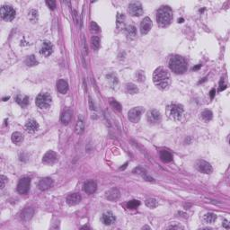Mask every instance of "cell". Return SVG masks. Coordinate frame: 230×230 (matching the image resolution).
I'll return each instance as SVG.
<instances>
[{"instance_id": "obj_1", "label": "cell", "mask_w": 230, "mask_h": 230, "mask_svg": "<svg viewBox=\"0 0 230 230\" xmlns=\"http://www.w3.org/2000/svg\"><path fill=\"white\" fill-rule=\"evenodd\" d=\"M153 81L155 85L161 90L167 89L171 83V77L168 70L163 67L156 68L153 75Z\"/></svg>"}, {"instance_id": "obj_2", "label": "cell", "mask_w": 230, "mask_h": 230, "mask_svg": "<svg viewBox=\"0 0 230 230\" xmlns=\"http://www.w3.org/2000/svg\"><path fill=\"white\" fill-rule=\"evenodd\" d=\"M169 68L175 74H183L188 68V63L184 58L175 55L170 58Z\"/></svg>"}, {"instance_id": "obj_3", "label": "cell", "mask_w": 230, "mask_h": 230, "mask_svg": "<svg viewBox=\"0 0 230 230\" xmlns=\"http://www.w3.org/2000/svg\"><path fill=\"white\" fill-rule=\"evenodd\" d=\"M173 19V12L170 7L162 6L156 13V22L161 27L168 26Z\"/></svg>"}, {"instance_id": "obj_4", "label": "cell", "mask_w": 230, "mask_h": 230, "mask_svg": "<svg viewBox=\"0 0 230 230\" xmlns=\"http://www.w3.org/2000/svg\"><path fill=\"white\" fill-rule=\"evenodd\" d=\"M168 116L171 120L178 122L183 114V107L180 104H172L168 107Z\"/></svg>"}, {"instance_id": "obj_5", "label": "cell", "mask_w": 230, "mask_h": 230, "mask_svg": "<svg viewBox=\"0 0 230 230\" xmlns=\"http://www.w3.org/2000/svg\"><path fill=\"white\" fill-rule=\"evenodd\" d=\"M51 96L48 93H41L36 98V105L41 109H48L51 104Z\"/></svg>"}, {"instance_id": "obj_6", "label": "cell", "mask_w": 230, "mask_h": 230, "mask_svg": "<svg viewBox=\"0 0 230 230\" xmlns=\"http://www.w3.org/2000/svg\"><path fill=\"white\" fill-rule=\"evenodd\" d=\"M1 16L5 21L11 22L15 17V10L11 6H3L1 7Z\"/></svg>"}, {"instance_id": "obj_7", "label": "cell", "mask_w": 230, "mask_h": 230, "mask_svg": "<svg viewBox=\"0 0 230 230\" xmlns=\"http://www.w3.org/2000/svg\"><path fill=\"white\" fill-rule=\"evenodd\" d=\"M144 108L143 107H135L132 108L128 113V118L129 120L133 123H137L140 121L141 115L144 112Z\"/></svg>"}, {"instance_id": "obj_8", "label": "cell", "mask_w": 230, "mask_h": 230, "mask_svg": "<svg viewBox=\"0 0 230 230\" xmlns=\"http://www.w3.org/2000/svg\"><path fill=\"white\" fill-rule=\"evenodd\" d=\"M31 185V179L28 177L22 178L18 184H17V190L20 194H27Z\"/></svg>"}, {"instance_id": "obj_9", "label": "cell", "mask_w": 230, "mask_h": 230, "mask_svg": "<svg viewBox=\"0 0 230 230\" xmlns=\"http://www.w3.org/2000/svg\"><path fill=\"white\" fill-rule=\"evenodd\" d=\"M128 11H129L130 14H131L132 16H140L143 14V8H142V6L139 2L130 3L129 6Z\"/></svg>"}, {"instance_id": "obj_10", "label": "cell", "mask_w": 230, "mask_h": 230, "mask_svg": "<svg viewBox=\"0 0 230 230\" xmlns=\"http://www.w3.org/2000/svg\"><path fill=\"white\" fill-rule=\"evenodd\" d=\"M196 168L198 169V171H200L201 173L206 174V175H209L212 173L213 169L212 166L210 165V164L204 160H199L196 163Z\"/></svg>"}, {"instance_id": "obj_11", "label": "cell", "mask_w": 230, "mask_h": 230, "mask_svg": "<svg viewBox=\"0 0 230 230\" xmlns=\"http://www.w3.org/2000/svg\"><path fill=\"white\" fill-rule=\"evenodd\" d=\"M58 160V154L54 151H52V150L48 151L42 157V162L46 164H53Z\"/></svg>"}, {"instance_id": "obj_12", "label": "cell", "mask_w": 230, "mask_h": 230, "mask_svg": "<svg viewBox=\"0 0 230 230\" xmlns=\"http://www.w3.org/2000/svg\"><path fill=\"white\" fill-rule=\"evenodd\" d=\"M147 119L151 124H157L161 121V113L157 110H150L148 112Z\"/></svg>"}, {"instance_id": "obj_13", "label": "cell", "mask_w": 230, "mask_h": 230, "mask_svg": "<svg viewBox=\"0 0 230 230\" xmlns=\"http://www.w3.org/2000/svg\"><path fill=\"white\" fill-rule=\"evenodd\" d=\"M53 50H54V47H53L52 43L51 41H43V43L41 45L40 52L44 57H49V56H51V55L52 54Z\"/></svg>"}, {"instance_id": "obj_14", "label": "cell", "mask_w": 230, "mask_h": 230, "mask_svg": "<svg viewBox=\"0 0 230 230\" xmlns=\"http://www.w3.org/2000/svg\"><path fill=\"white\" fill-rule=\"evenodd\" d=\"M152 25H153V24H152L151 19L149 17H145L142 20L141 24H140V32H141V34L145 35V34L149 33V32L151 30V28H152Z\"/></svg>"}, {"instance_id": "obj_15", "label": "cell", "mask_w": 230, "mask_h": 230, "mask_svg": "<svg viewBox=\"0 0 230 230\" xmlns=\"http://www.w3.org/2000/svg\"><path fill=\"white\" fill-rule=\"evenodd\" d=\"M106 195V199H108L111 202H116L120 199L121 197V192L120 190L116 188H112V189L109 190L108 191H106L105 193Z\"/></svg>"}, {"instance_id": "obj_16", "label": "cell", "mask_w": 230, "mask_h": 230, "mask_svg": "<svg viewBox=\"0 0 230 230\" xmlns=\"http://www.w3.org/2000/svg\"><path fill=\"white\" fill-rule=\"evenodd\" d=\"M53 185V180L50 177H46L41 179V181L39 182L38 187L41 190H49L51 186Z\"/></svg>"}, {"instance_id": "obj_17", "label": "cell", "mask_w": 230, "mask_h": 230, "mask_svg": "<svg viewBox=\"0 0 230 230\" xmlns=\"http://www.w3.org/2000/svg\"><path fill=\"white\" fill-rule=\"evenodd\" d=\"M97 190V184L95 183V181L93 180H90V181H87L86 183H85L84 184V190L87 193V194H93L95 193Z\"/></svg>"}, {"instance_id": "obj_18", "label": "cell", "mask_w": 230, "mask_h": 230, "mask_svg": "<svg viewBox=\"0 0 230 230\" xmlns=\"http://www.w3.org/2000/svg\"><path fill=\"white\" fill-rule=\"evenodd\" d=\"M82 197L79 193H72L67 197V203L70 206H75L81 202Z\"/></svg>"}, {"instance_id": "obj_19", "label": "cell", "mask_w": 230, "mask_h": 230, "mask_svg": "<svg viewBox=\"0 0 230 230\" xmlns=\"http://www.w3.org/2000/svg\"><path fill=\"white\" fill-rule=\"evenodd\" d=\"M133 173H134V174H137V175H141L144 178V180H146V181H148V182H155V180H154L151 176L149 175L147 170H145L144 168H142V167H140V166L136 167L135 169L133 170Z\"/></svg>"}, {"instance_id": "obj_20", "label": "cell", "mask_w": 230, "mask_h": 230, "mask_svg": "<svg viewBox=\"0 0 230 230\" xmlns=\"http://www.w3.org/2000/svg\"><path fill=\"white\" fill-rule=\"evenodd\" d=\"M115 216L113 215V213L112 212H105V213H104L103 214V216H102V221H103V223L104 224V225H107V226H110V225H111V224H113L114 222H115Z\"/></svg>"}, {"instance_id": "obj_21", "label": "cell", "mask_w": 230, "mask_h": 230, "mask_svg": "<svg viewBox=\"0 0 230 230\" xmlns=\"http://www.w3.org/2000/svg\"><path fill=\"white\" fill-rule=\"evenodd\" d=\"M57 90L62 95L67 94L68 91V85L67 81H65L64 79H59L57 82Z\"/></svg>"}, {"instance_id": "obj_22", "label": "cell", "mask_w": 230, "mask_h": 230, "mask_svg": "<svg viewBox=\"0 0 230 230\" xmlns=\"http://www.w3.org/2000/svg\"><path fill=\"white\" fill-rule=\"evenodd\" d=\"M34 214V210L32 208H26L23 210V212L21 213V218L24 221H28L30 220Z\"/></svg>"}, {"instance_id": "obj_23", "label": "cell", "mask_w": 230, "mask_h": 230, "mask_svg": "<svg viewBox=\"0 0 230 230\" xmlns=\"http://www.w3.org/2000/svg\"><path fill=\"white\" fill-rule=\"evenodd\" d=\"M25 129L29 132H35L39 130V124L34 120H30L25 124Z\"/></svg>"}, {"instance_id": "obj_24", "label": "cell", "mask_w": 230, "mask_h": 230, "mask_svg": "<svg viewBox=\"0 0 230 230\" xmlns=\"http://www.w3.org/2000/svg\"><path fill=\"white\" fill-rule=\"evenodd\" d=\"M160 158H161V160H162L163 162L169 163L173 160V156H172V154L169 151L162 150L160 152Z\"/></svg>"}, {"instance_id": "obj_25", "label": "cell", "mask_w": 230, "mask_h": 230, "mask_svg": "<svg viewBox=\"0 0 230 230\" xmlns=\"http://www.w3.org/2000/svg\"><path fill=\"white\" fill-rule=\"evenodd\" d=\"M72 118V111L67 110L61 115V122L63 124H68Z\"/></svg>"}, {"instance_id": "obj_26", "label": "cell", "mask_w": 230, "mask_h": 230, "mask_svg": "<svg viewBox=\"0 0 230 230\" xmlns=\"http://www.w3.org/2000/svg\"><path fill=\"white\" fill-rule=\"evenodd\" d=\"M38 17H39V13L37 10L35 9H31L28 12V18L32 23H36L38 21Z\"/></svg>"}, {"instance_id": "obj_27", "label": "cell", "mask_w": 230, "mask_h": 230, "mask_svg": "<svg viewBox=\"0 0 230 230\" xmlns=\"http://www.w3.org/2000/svg\"><path fill=\"white\" fill-rule=\"evenodd\" d=\"M126 92L128 94H130V95H136L138 93V88L134 84H127L126 85Z\"/></svg>"}, {"instance_id": "obj_28", "label": "cell", "mask_w": 230, "mask_h": 230, "mask_svg": "<svg viewBox=\"0 0 230 230\" xmlns=\"http://www.w3.org/2000/svg\"><path fill=\"white\" fill-rule=\"evenodd\" d=\"M11 139H12L13 143L19 145L24 140V136H23V134H21L20 132H14V133L12 134Z\"/></svg>"}, {"instance_id": "obj_29", "label": "cell", "mask_w": 230, "mask_h": 230, "mask_svg": "<svg viewBox=\"0 0 230 230\" xmlns=\"http://www.w3.org/2000/svg\"><path fill=\"white\" fill-rule=\"evenodd\" d=\"M201 115H202V119L205 122H209V121H211V120H212V117H213L212 112H211L210 111H209V110H205L204 111L202 112Z\"/></svg>"}, {"instance_id": "obj_30", "label": "cell", "mask_w": 230, "mask_h": 230, "mask_svg": "<svg viewBox=\"0 0 230 230\" xmlns=\"http://www.w3.org/2000/svg\"><path fill=\"white\" fill-rule=\"evenodd\" d=\"M116 25H117V28L118 29H121L124 26V24H125V16L124 14H121V13H118L117 14V20H116Z\"/></svg>"}, {"instance_id": "obj_31", "label": "cell", "mask_w": 230, "mask_h": 230, "mask_svg": "<svg viewBox=\"0 0 230 230\" xmlns=\"http://www.w3.org/2000/svg\"><path fill=\"white\" fill-rule=\"evenodd\" d=\"M126 33L130 38H135L137 36V29L133 25H129L126 28Z\"/></svg>"}, {"instance_id": "obj_32", "label": "cell", "mask_w": 230, "mask_h": 230, "mask_svg": "<svg viewBox=\"0 0 230 230\" xmlns=\"http://www.w3.org/2000/svg\"><path fill=\"white\" fill-rule=\"evenodd\" d=\"M85 130V123H84V121L82 119H79L77 121V123L76 125V133L80 135L84 132Z\"/></svg>"}, {"instance_id": "obj_33", "label": "cell", "mask_w": 230, "mask_h": 230, "mask_svg": "<svg viewBox=\"0 0 230 230\" xmlns=\"http://www.w3.org/2000/svg\"><path fill=\"white\" fill-rule=\"evenodd\" d=\"M16 101H17V103H18L20 105H22L23 107L27 106V104H29V98H28V96H21V95H18V96L16 97Z\"/></svg>"}, {"instance_id": "obj_34", "label": "cell", "mask_w": 230, "mask_h": 230, "mask_svg": "<svg viewBox=\"0 0 230 230\" xmlns=\"http://www.w3.org/2000/svg\"><path fill=\"white\" fill-rule=\"evenodd\" d=\"M25 64L27 65L28 67H33V66L38 65V61H37L36 58L33 55H31V56L27 57V58L25 60Z\"/></svg>"}, {"instance_id": "obj_35", "label": "cell", "mask_w": 230, "mask_h": 230, "mask_svg": "<svg viewBox=\"0 0 230 230\" xmlns=\"http://www.w3.org/2000/svg\"><path fill=\"white\" fill-rule=\"evenodd\" d=\"M217 219V216L214 213H207L204 216V221L209 224H213Z\"/></svg>"}, {"instance_id": "obj_36", "label": "cell", "mask_w": 230, "mask_h": 230, "mask_svg": "<svg viewBox=\"0 0 230 230\" xmlns=\"http://www.w3.org/2000/svg\"><path fill=\"white\" fill-rule=\"evenodd\" d=\"M91 43H92V47L93 49H95V51H98L100 46H101V41L100 38L98 36H93L91 38Z\"/></svg>"}, {"instance_id": "obj_37", "label": "cell", "mask_w": 230, "mask_h": 230, "mask_svg": "<svg viewBox=\"0 0 230 230\" xmlns=\"http://www.w3.org/2000/svg\"><path fill=\"white\" fill-rule=\"evenodd\" d=\"M145 203H146L147 207H149L150 209H155V208H156L157 205H158V202H157L156 199H153V198L148 199Z\"/></svg>"}, {"instance_id": "obj_38", "label": "cell", "mask_w": 230, "mask_h": 230, "mask_svg": "<svg viewBox=\"0 0 230 230\" xmlns=\"http://www.w3.org/2000/svg\"><path fill=\"white\" fill-rule=\"evenodd\" d=\"M107 78H108V81L111 83V85L112 86H116L117 84H118V77L115 74H110V75H107Z\"/></svg>"}, {"instance_id": "obj_39", "label": "cell", "mask_w": 230, "mask_h": 230, "mask_svg": "<svg viewBox=\"0 0 230 230\" xmlns=\"http://www.w3.org/2000/svg\"><path fill=\"white\" fill-rule=\"evenodd\" d=\"M139 205H140L139 201L132 200V201H130V202H128V204H127V207H128V209H137Z\"/></svg>"}, {"instance_id": "obj_40", "label": "cell", "mask_w": 230, "mask_h": 230, "mask_svg": "<svg viewBox=\"0 0 230 230\" xmlns=\"http://www.w3.org/2000/svg\"><path fill=\"white\" fill-rule=\"evenodd\" d=\"M136 78L138 82H144L145 79H146V76H145V73L141 70L138 71L136 73Z\"/></svg>"}, {"instance_id": "obj_41", "label": "cell", "mask_w": 230, "mask_h": 230, "mask_svg": "<svg viewBox=\"0 0 230 230\" xmlns=\"http://www.w3.org/2000/svg\"><path fill=\"white\" fill-rule=\"evenodd\" d=\"M111 105L112 108L114 109L115 111H122V105L120 104V103H118L115 100H111Z\"/></svg>"}, {"instance_id": "obj_42", "label": "cell", "mask_w": 230, "mask_h": 230, "mask_svg": "<svg viewBox=\"0 0 230 230\" xmlns=\"http://www.w3.org/2000/svg\"><path fill=\"white\" fill-rule=\"evenodd\" d=\"M46 4H47V6H48L51 10H54L55 8H56V2L53 1V0H47V1H46Z\"/></svg>"}, {"instance_id": "obj_43", "label": "cell", "mask_w": 230, "mask_h": 230, "mask_svg": "<svg viewBox=\"0 0 230 230\" xmlns=\"http://www.w3.org/2000/svg\"><path fill=\"white\" fill-rule=\"evenodd\" d=\"M90 29L93 31V32H99L100 31V27L98 26V25L95 23V22H92L91 25H90Z\"/></svg>"}, {"instance_id": "obj_44", "label": "cell", "mask_w": 230, "mask_h": 230, "mask_svg": "<svg viewBox=\"0 0 230 230\" xmlns=\"http://www.w3.org/2000/svg\"><path fill=\"white\" fill-rule=\"evenodd\" d=\"M6 178L5 177L4 175H1L0 176V183H1V189H4V187H5V183H6Z\"/></svg>"}, {"instance_id": "obj_45", "label": "cell", "mask_w": 230, "mask_h": 230, "mask_svg": "<svg viewBox=\"0 0 230 230\" xmlns=\"http://www.w3.org/2000/svg\"><path fill=\"white\" fill-rule=\"evenodd\" d=\"M226 85L224 84V80H223V78L220 80V83H219V91H223V90H225L226 89Z\"/></svg>"}, {"instance_id": "obj_46", "label": "cell", "mask_w": 230, "mask_h": 230, "mask_svg": "<svg viewBox=\"0 0 230 230\" xmlns=\"http://www.w3.org/2000/svg\"><path fill=\"white\" fill-rule=\"evenodd\" d=\"M89 107H90V109H91L92 111H93V110H95V103H94V101L92 100L91 97H89Z\"/></svg>"}, {"instance_id": "obj_47", "label": "cell", "mask_w": 230, "mask_h": 230, "mask_svg": "<svg viewBox=\"0 0 230 230\" xmlns=\"http://www.w3.org/2000/svg\"><path fill=\"white\" fill-rule=\"evenodd\" d=\"M168 228L169 229H180V228H183V227H181V226H171Z\"/></svg>"}, {"instance_id": "obj_48", "label": "cell", "mask_w": 230, "mask_h": 230, "mask_svg": "<svg viewBox=\"0 0 230 230\" xmlns=\"http://www.w3.org/2000/svg\"><path fill=\"white\" fill-rule=\"evenodd\" d=\"M215 94H216V91H215V89H212V90L210 91V93H209V95H210V98H211V99H213V98H214V96H215Z\"/></svg>"}, {"instance_id": "obj_49", "label": "cell", "mask_w": 230, "mask_h": 230, "mask_svg": "<svg viewBox=\"0 0 230 230\" xmlns=\"http://www.w3.org/2000/svg\"><path fill=\"white\" fill-rule=\"evenodd\" d=\"M223 227H224V228H229V225H228V220H225V221L223 222Z\"/></svg>"}, {"instance_id": "obj_50", "label": "cell", "mask_w": 230, "mask_h": 230, "mask_svg": "<svg viewBox=\"0 0 230 230\" xmlns=\"http://www.w3.org/2000/svg\"><path fill=\"white\" fill-rule=\"evenodd\" d=\"M201 67H202V65H201V64H199V65H198V66H196V67H194V68H192V69H193V70H194V71H195V70H198V69H199V68H201Z\"/></svg>"}, {"instance_id": "obj_51", "label": "cell", "mask_w": 230, "mask_h": 230, "mask_svg": "<svg viewBox=\"0 0 230 230\" xmlns=\"http://www.w3.org/2000/svg\"><path fill=\"white\" fill-rule=\"evenodd\" d=\"M206 79H207L206 77H205V78H203V80H201V81L199 82V84H202V83H203V82H205L206 81Z\"/></svg>"}, {"instance_id": "obj_52", "label": "cell", "mask_w": 230, "mask_h": 230, "mask_svg": "<svg viewBox=\"0 0 230 230\" xmlns=\"http://www.w3.org/2000/svg\"><path fill=\"white\" fill-rule=\"evenodd\" d=\"M183 19H178V23H183Z\"/></svg>"}, {"instance_id": "obj_53", "label": "cell", "mask_w": 230, "mask_h": 230, "mask_svg": "<svg viewBox=\"0 0 230 230\" xmlns=\"http://www.w3.org/2000/svg\"><path fill=\"white\" fill-rule=\"evenodd\" d=\"M8 99H9V97H5L3 100H4V101H6V100H8Z\"/></svg>"}]
</instances>
